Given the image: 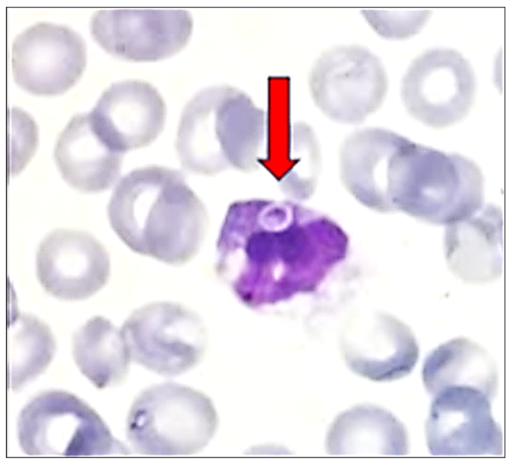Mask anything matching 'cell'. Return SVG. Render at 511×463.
I'll use <instances>...</instances> for the list:
<instances>
[{"label": "cell", "mask_w": 511, "mask_h": 463, "mask_svg": "<svg viewBox=\"0 0 511 463\" xmlns=\"http://www.w3.org/2000/svg\"><path fill=\"white\" fill-rule=\"evenodd\" d=\"M7 383L17 390L41 374L56 349L49 327L37 317L17 314L8 326Z\"/></svg>", "instance_id": "ffe728a7"}, {"label": "cell", "mask_w": 511, "mask_h": 463, "mask_svg": "<svg viewBox=\"0 0 511 463\" xmlns=\"http://www.w3.org/2000/svg\"><path fill=\"white\" fill-rule=\"evenodd\" d=\"M422 377L433 396L448 387L465 386L482 391L492 400L498 387L494 360L484 348L465 337L450 340L430 352Z\"/></svg>", "instance_id": "ac0fdd59"}, {"label": "cell", "mask_w": 511, "mask_h": 463, "mask_svg": "<svg viewBox=\"0 0 511 463\" xmlns=\"http://www.w3.org/2000/svg\"><path fill=\"white\" fill-rule=\"evenodd\" d=\"M476 85L471 65L462 54L453 49L436 48L412 61L402 79L401 97L411 116L441 128L467 115Z\"/></svg>", "instance_id": "ba28073f"}, {"label": "cell", "mask_w": 511, "mask_h": 463, "mask_svg": "<svg viewBox=\"0 0 511 463\" xmlns=\"http://www.w3.org/2000/svg\"><path fill=\"white\" fill-rule=\"evenodd\" d=\"M107 215L114 232L132 251L174 266L196 255L208 224L205 206L184 173L156 165L121 178Z\"/></svg>", "instance_id": "6da1fadb"}, {"label": "cell", "mask_w": 511, "mask_h": 463, "mask_svg": "<svg viewBox=\"0 0 511 463\" xmlns=\"http://www.w3.org/2000/svg\"><path fill=\"white\" fill-rule=\"evenodd\" d=\"M491 402L482 391L465 386L448 387L434 395L425 426L431 454L502 456L503 433Z\"/></svg>", "instance_id": "9c48e42d"}, {"label": "cell", "mask_w": 511, "mask_h": 463, "mask_svg": "<svg viewBox=\"0 0 511 463\" xmlns=\"http://www.w3.org/2000/svg\"><path fill=\"white\" fill-rule=\"evenodd\" d=\"M265 128L262 109L243 91L217 85L197 93L184 107L176 148L183 167L213 175L258 168Z\"/></svg>", "instance_id": "7a4b0ae2"}, {"label": "cell", "mask_w": 511, "mask_h": 463, "mask_svg": "<svg viewBox=\"0 0 511 463\" xmlns=\"http://www.w3.org/2000/svg\"><path fill=\"white\" fill-rule=\"evenodd\" d=\"M192 27L191 15L183 9H101L90 22L91 34L102 48L138 61L176 53L188 41Z\"/></svg>", "instance_id": "30bf717a"}, {"label": "cell", "mask_w": 511, "mask_h": 463, "mask_svg": "<svg viewBox=\"0 0 511 463\" xmlns=\"http://www.w3.org/2000/svg\"><path fill=\"white\" fill-rule=\"evenodd\" d=\"M328 454L391 456L407 454L409 443L403 424L391 413L373 405H359L339 414L326 439Z\"/></svg>", "instance_id": "e0dca14e"}, {"label": "cell", "mask_w": 511, "mask_h": 463, "mask_svg": "<svg viewBox=\"0 0 511 463\" xmlns=\"http://www.w3.org/2000/svg\"><path fill=\"white\" fill-rule=\"evenodd\" d=\"M22 451L32 457H92L128 454L98 414L75 395L40 394L21 410L17 422Z\"/></svg>", "instance_id": "5b68a950"}, {"label": "cell", "mask_w": 511, "mask_h": 463, "mask_svg": "<svg viewBox=\"0 0 511 463\" xmlns=\"http://www.w3.org/2000/svg\"><path fill=\"white\" fill-rule=\"evenodd\" d=\"M411 140L390 130L367 127L349 134L339 151L340 177L362 204L390 210Z\"/></svg>", "instance_id": "7c38bea8"}, {"label": "cell", "mask_w": 511, "mask_h": 463, "mask_svg": "<svg viewBox=\"0 0 511 463\" xmlns=\"http://www.w3.org/2000/svg\"><path fill=\"white\" fill-rule=\"evenodd\" d=\"M126 424L128 440L137 453L188 456L209 443L218 419L212 401L204 394L168 382L140 393L130 407Z\"/></svg>", "instance_id": "3957f363"}, {"label": "cell", "mask_w": 511, "mask_h": 463, "mask_svg": "<svg viewBox=\"0 0 511 463\" xmlns=\"http://www.w3.org/2000/svg\"><path fill=\"white\" fill-rule=\"evenodd\" d=\"M120 330L131 360L162 376L185 373L202 356L199 319L192 310L177 303L155 302L141 306L131 313Z\"/></svg>", "instance_id": "52a82bcc"}, {"label": "cell", "mask_w": 511, "mask_h": 463, "mask_svg": "<svg viewBox=\"0 0 511 463\" xmlns=\"http://www.w3.org/2000/svg\"><path fill=\"white\" fill-rule=\"evenodd\" d=\"M123 155L106 145L93 129L88 113L74 116L56 144L54 157L63 179L85 192L109 189L120 173Z\"/></svg>", "instance_id": "2e32d148"}, {"label": "cell", "mask_w": 511, "mask_h": 463, "mask_svg": "<svg viewBox=\"0 0 511 463\" xmlns=\"http://www.w3.org/2000/svg\"><path fill=\"white\" fill-rule=\"evenodd\" d=\"M364 11L369 22L376 31L389 38H404L415 34L426 21L430 13L427 9L401 12Z\"/></svg>", "instance_id": "7402d4cb"}, {"label": "cell", "mask_w": 511, "mask_h": 463, "mask_svg": "<svg viewBox=\"0 0 511 463\" xmlns=\"http://www.w3.org/2000/svg\"><path fill=\"white\" fill-rule=\"evenodd\" d=\"M73 355L81 372L99 389L121 382L131 360L120 329L101 316L90 319L76 332Z\"/></svg>", "instance_id": "d6986e66"}, {"label": "cell", "mask_w": 511, "mask_h": 463, "mask_svg": "<svg viewBox=\"0 0 511 463\" xmlns=\"http://www.w3.org/2000/svg\"><path fill=\"white\" fill-rule=\"evenodd\" d=\"M166 114L165 102L154 86L128 80L111 85L88 115L101 140L123 155L153 141L163 128Z\"/></svg>", "instance_id": "5bb4252c"}, {"label": "cell", "mask_w": 511, "mask_h": 463, "mask_svg": "<svg viewBox=\"0 0 511 463\" xmlns=\"http://www.w3.org/2000/svg\"><path fill=\"white\" fill-rule=\"evenodd\" d=\"M483 201V176L474 162L414 143L398 187L395 210L448 226L476 213Z\"/></svg>", "instance_id": "277c9868"}, {"label": "cell", "mask_w": 511, "mask_h": 463, "mask_svg": "<svg viewBox=\"0 0 511 463\" xmlns=\"http://www.w3.org/2000/svg\"><path fill=\"white\" fill-rule=\"evenodd\" d=\"M446 259L453 272L464 281L490 282L503 271V219L495 206L482 207L469 217L448 225Z\"/></svg>", "instance_id": "9a60e30c"}, {"label": "cell", "mask_w": 511, "mask_h": 463, "mask_svg": "<svg viewBox=\"0 0 511 463\" xmlns=\"http://www.w3.org/2000/svg\"><path fill=\"white\" fill-rule=\"evenodd\" d=\"M309 89L318 108L341 123L363 122L381 106L387 79L380 60L368 49L339 46L323 53L309 77Z\"/></svg>", "instance_id": "8992f818"}, {"label": "cell", "mask_w": 511, "mask_h": 463, "mask_svg": "<svg viewBox=\"0 0 511 463\" xmlns=\"http://www.w3.org/2000/svg\"><path fill=\"white\" fill-rule=\"evenodd\" d=\"M36 268L39 281L48 293L61 299L78 300L106 284L110 262L105 249L90 235L57 230L39 245Z\"/></svg>", "instance_id": "4fadbf2b"}, {"label": "cell", "mask_w": 511, "mask_h": 463, "mask_svg": "<svg viewBox=\"0 0 511 463\" xmlns=\"http://www.w3.org/2000/svg\"><path fill=\"white\" fill-rule=\"evenodd\" d=\"M86 62L85 43L67 26L39 22L13 41L12 69L21 88L39 95L61 94L73 85Z\"/></svg>", "instance_id": "8fae6325"}, {"label": "cell", "mask_w": 511, "mask_h": 463, "mask_svg": "<svg viewBox=\"0 0 511 463\" xmlns=\"http://www.w3.org/2000/svg\"><path fill=\"white\" fill-rule=\"evenodd\" d=\"M293 135L294 154L299 160L282 178L281 185L287 194L306 198L312 192L320 168L319 145L312 129L304 123L294 124Z\"/></svg>", "instance_id": "44dd1931"}]
</instances>
